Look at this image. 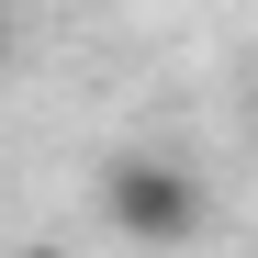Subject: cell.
<instances>
[{"mask_svg": "<svg viewBox=\"0 0 258 258\" xmlns=\"http://www.w3.org/2000/svg\"><path fill=\"white\" fill-rule=\"evenodd\" d=\"M247 123H258V90H247Z\"/></svg>", "mask_w": 258, "mask_h": 258, "instance_id": "277c9868", "label": "cell"}, {"mask_svg": "<svg viewBox=\"0 0 258 258\" xmlns=\"http://www.w3.org/2000/svg\"><path fill=\"white\" fill-rule=\"evenodd\" d=\"M101 213H112V236H135L146 258H168V247L202 236L213 191H202L191 157H168V146H123V157L101 168Z\"/></svg>", "mask_w": 258, "mask_h": 258, "instance_id": "6da1fadb", "label": "cell"}, {"mask_svg": "<svg viewBox=\"0 0 258 258\" xmlns=\"http://www.w3.org/2000/svg\"><path fill=\"white\" fill-rule=\"evenodd\" d=\"M12 258H79V247H12Z\"/></svg>", "mask_w": 258, "mask_h": 258, "instance_id": "7a4b0ae2", "label": "cell"}, {"mask_svg": "<svg viewBox=\"0 0 258 258\" xmlns=\"http://www.w3.org/2000/svg\"><path fill=\"white\" fill-rule=\"evenodd\" d=\"M0 68H12V23H0Z\"/></svg>", "mask_w": 258, "mask_h": 258, "instance_id": "3957f363", "label": "cell"}]
</instances>
